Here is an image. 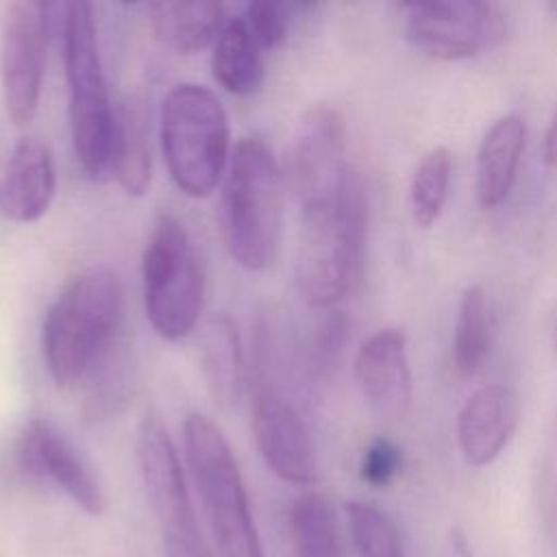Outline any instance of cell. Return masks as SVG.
Wrapping results in <instances>:
<instances>
[{"mask_svg": "<svg viewBox=\"0 0 557 557\" xmlns=\"http://www.w3.org/2000/svg\"><path fill=\"white\" fill-rule=\"evenodd\" d=\"M368 239V196L361 174L348 168L339 191L300 211L296 287L315 309H331L361 281Z\"/></svg>", "mask_w": 557, "mask_h": 557, "instance_id": "6da1fadb", "label": "cell"}, {"mask_svg": "<svg viewBox=\"0 0 557 557\" xmlns=\"http://www.w3.org/2000/svg\"><path fill=\"white\" fill-rule=\"evenodd\" d=\"M122 305V281L107 265L78 272L61 289L41 324V355L57 385L72 387L96 372L115 346Z\"/></svg>", "mask_w": 557, "mask_h": 557, "instance_id": "7a4b0ae2", "label": "cell"}, {"mask_svg": "<svg viewBox=\"0 0 557 557\" xmlns=\"http://www.w3.org/2000/svg\"><path fill=\"white\" fill-rule=\"evenodd\" d=\"M285 178L261 135L244 137L228 161L222 187V235L231 259L250 272L274 265L283 239Z\"/></svg>", "mask_w": 557, "mask_h": 557, "instance_id": "3957f363", "label": "cell"}, {"mask_svg": "<svg viewBox=\"0 0 557 557\" xmlns=\"http://www.w3.org/2000/svg\"><path fill=\"white\" fill-rule=\"evenodd\" d=\"M183 440L218 557H263L246 485L220 426L202 413H189Z\"/></svg>", "mask_w": 557, "mask_h": 557, "instance_id": "277c9868", "label": "cell"}, {"mask_svg": "<svg viewBox=\"0 0 557 557\" xmlns=\"http://www.w3.org/2000/svg\"><path fill=\"white\" fill-rule=\"evenodd\" d=\"M159 139L174 185L191 196H209L228 170V117L220 98L196 83L168 91L161 104Z\"/></svg>", "mask_w": 557, "mask_h": 557, "instance_id": "5b68a950", "label": "cell"}, {"mask_svg": "<svg viewBox=\"0 0 557 557\" xmlns=\"http://www.w3.org/2000/svg\"><path fill=\"white\" fill-rule=\"evenodd\" d=\"M63 59L72 148L83 172L102 178L109 172L115 104L109 98L94 11L87 2L63 7Z\"/></svg>", "mask_w": 557, "mask_h": 557, "instance_id": "8992f818", "label": "cell"}, {"mask_svg": "<svg viewBox=\"0 0 557 557\" xmlns=\"http://www.w3.org/2000/svg\"><path fill=\"white\" fill-rule=\"evenodd\" d=\"M146 318L163 339L187 337L202 311L205 274L183 222L157 215L141 257Z\"/></svg>", "mask_w": 557, "mask_h": 557, "instance_id": "52a82bcc", "label": "cell"}, {"mask_svg": "<svg viewBox=\"0 0 557 557\" xmlns=\"http://www.w3.org/2000/svg\"><path fill=\"white\" fill-rule=\"evenodd\" d=\"M135 450L165 557H213L198 524L176 446L161 416L152 409L139 420Z\"/></svg>", "mask_w": 557, "mask_h": 557, "instance_id": "ba28073f", "label": "cell"}, {"mask_svg": "<svg viewBox=\"0 0 557 557\" xmlns=\"http://www.w3.org/2000/svg\"><path fill=\"white\" fill-rule=\"evenodd\" d=\"M50 22V4L46 2L20 0L7 7L0 37V76L4 109L15 126H26L37 115Z\"/></svg>", "mask_w": 557, "mask_h": 557, "instance_id": "9c48e42d", "label": "cell"}, {"mask_svg": "<svg viewBox=\"0 0 557 557\" xmlns=\"http://www.w3.org/2000/svg\"><path fill=\"white\" fill-rule=\"evenodd\" d=\"M405 37L426 57L463 61L494 46L503 33L500 11L481 0L405 2Z\"/></svg>", "mask_w": 557, "mask_h": 557, "instance_id": "30bf717a", "label": "cell"}, {"mask_svg": "<svg viewBox=\"0 0 557 557\" xmlns=\"http://www.w3.org/2000/svg\"><path fill=\"white\" fill-rule=\"evenodd\" d=\"M346 128L342 115L329 104L307 109L289 139L283 178L300 211L333 198L348 172L344 161Z\"/></svg>", "mask_w": 557, "mask_h": 557, "instance_id": "8fae6325", "label": "cell"}, {"mask_svg": "<svg viewBox=\"0 0 557 557\" xmlns=\"http://www.w3.org/2000/svg\"><path fill=\"white\" fill-rule=\"evenodd\" d=\"M20 459L30 474L63 490L85 513L102 516L107 511V494L96 470L54 422L33 418L24 426Z\"/></svg>", "mask_w": 557, "mask_h": 557, "instance_id": "7c38bea8", "label": "cell"}, {"mask_svg": "<svg viewBox=\"0 0 557 557\" xmlns=\"http://www.w3.org/2000/svg\"><path fill=\"white\" fill-rule=\"evenodd\" d=\"M252 435L265 466L278 479L294 485L315 481L318 461L309 429L300 411L270 385L255 394Z\"/></svg>", "mask_w": 557, "mask_h": 557, "instance_id": "4fadbf2b", "label": "cell"}, {"mask_svg": "<svg viewBox=\"0 0 557 557\" xmlns=\"http://www.w3.org/2000/svg\"><path fill=\"white\" fill-rule=\"evenodd\" d=\"M355 381L372 413L403 418L411 405V368L407 335L400 329L372 333L355 355Z\"/></svg>", "mask_w": 557, "mask_h": 557, "instance_id": "5bb4252c", "label": "cell"}, {"mask_svg": "<svg viewBox=\"0 0 557 557\" xmlns=\"http://www.w3.org/2000/svg\"><path fill=\"white\" fill-rule=\"evenodd\" d=\"M520 422V398L509 385H485L466 398L457 416V442L468 466H490Z\"/></svg>", "mask_w": 557, "mask_h": 557, "instance_id": "9a60e30c", "label": "cell"}, {"mask_svg": "<svg viewBox=\"0 0 557 557\" xmlns=\"http://www.w3.org/2000/svg\"><path fill=\"white\" fill-rule=\"evenodd\" d=\"M57 194V165L50 146L39 137H22L0 174V215L30 224L46 215Z\"/></svg>", "mask_w": 557, "mask_h": 557, "instance_id": "2e32d148", "label": "cell"}, {"mask_svg": "<svg viewBox=\"0 0 557 557\" xmlns=\"http://www.w3.org/2000/svg\"><path fill=\"white\" fill-rule=\"evenodd\" d=\"M527 144V124L520 115L498 117L483 135L476 152V200L494 209L507 200Z\"/></svg>", "mask_w": 557, "mask_h": 557, "instance_id": "e0dca14e", "label": "cell"}, {"mask_svg": "<svg viewBox=\"0 0 557 557\" xmlns=\"http://www.w3.org/2000/svg\"><path fill=\"white\" fill-rule=\"evenodd\" d=\"M109 172L128 196H144L150 187V126L146 107L139 98H126L115 104Z\"/></svg>", "mask_w": 557, "mask_h": 557, "instance_id": "ac0fdd59", "label": "cell"}, {"mask_svg": "<svg viewBox=\"0 0 557 557\" xmlns=\"http://www.w3.org/2000/svg\"><path fill=\"white\" fill-rule=\"evenodd\" d=\"M220 2H154L150 22L157 39L176 54H196L215 44L222 30Z\"/></svg>", "mask_w": 557, "mask_h": 557, "instance_id": "d6986e66", "label": "cell"}, {"mask_svg": "<svg viewBox=\"0 0 557 557\" xmlns=\"http://www.w3.org/2000/svg\"><path fill=\"white\" fill-rule=\"evenodd\" d=\"M211 70L215 81L235 96H250L261 87L265 76L263 48L255 41L242 15L222 26L213 44Z\"/></svg>", "mask_w": 557, "mask_h": 557, "instance_id": "ffe728a7", "label": "cell"}, {"mask_svg": "<svg viewBox=\"0 0 557 557\" xmlns=\"http://www.w3.org/2000/svg\"><path fill=\"white\" fill-rule=\"evenodd\" d=\"M200 363L215 403L231 407L242 396L244 361L239 335L228 315H213L200 337Z\"/></svg>", "mask_w": 557, "mask_h": 557, "instance_id": "44dd1931", "label": "cell"}, {"mask_svg": "<svg viewBox=\"0 0 557 557\" xmlns=\"http://www.w3.org/2000/svg\"><path fill=\"white\" fill-rule=\"evenodd\" d=\"M289 529L296 557H346L337 518L324 496H298L289 509Z\"/></svg>", "mask_w": 557, "mask_h": 557, "instance_id": "7402d4cb", "label": "cell"}, {"mask_svg": "<svg viewBox=\"0 0 557 557\" xmlns=\"http://www.w3.org/2000/svg\"><path fill=\"white\" fill-rule=\"evenodd\" d=\"M490 350V305L483 285L463 289L453 326V363L459 374H474Z\"/></svg>", "mask_w": 557, "mask_h": 557, "instance_id": "603a6c76", "label": "cell"}, {"mask_svg": "<svg viewBox=\"0 0 557 557\" xmlns=\"http://www.w3.org/2000/svg\"><path fill=\"white\" fill-rule=\"evenodd\" d=\"M450 154L446 148H431L418 163L409 185V209L416 226L431 228L446 205L450 187Z\"/></svg>", "mask_w": 557, "mask_h": 557, "instance_id": "cb8c5ba5", "label": "cell"}, {"mask_svg": "<svg viewBox=\"0 0 557 557\" xmlns=\"http://www.w3.org/2000/svg\"><path fill=\"white\" fill-rule=\"evenodd\" d=\"M346 516L352 544L361 557H407L403 537L383 509L350 500L346 503Z\"/></svg>", "mask_w": 557, "mask_h": 557, "instance_id": "d4e9b609", "label": "cell"}, {"mask_svg": "<svg viewBox=\"0 0 557 557\" xmlns=\"http://www.w3.org/2000/svg\"><path fill=\"white\" fill-rule=\"evenodd\" d=\"M305 7L307 4L259 0V2H250L242 17H244L248 30L252 33L255 41L265 52V50H274L285 44L287 33L294 22V13L302 11Z\"/></svg>", "mask_w": 557, "mask_h": 557, "instance_id": "484cf974", "label": "cell"}, {"mask_svg": "<svg viewBox=\"0 0 557 557\" xmlns=\"http://www.w3.org/2000/svg\"><path fill=\"white\" fill-rule=\"evenodd\" d=\"M403 466V453L400 448L387 440V437H374L361 457L359 474L361 481L372 487H385L389 485Z\"/></svg>", "mask_w": 557, "mask_h": 557, "instance_id": "4316f807", "label": "cell"}, {"mask_svg": "<svg viewBox=\"0 0 557 557\" xmlns=\"http://www.w3.org/2000/svg\"><path fill=\"white\" fill-rule=\"evenodd\" d=\"M346 339V320L339 311H329L315 326L311 342V366L315 372H329L335 368Z\"/></svg>", "mask_w": 557, "mask_h": 557, "instance_id": "83f0119b", "label": "cell"}, {"mask_svg": "<svg viewBox=\"0 0 557 557\" xmlns=\"http://www.w3.org/2000/svg\"><path fill=\"white\" fill-rule=\"evenodd\" d=\"M544 161L548 165H557V111L544 133Z\"/></svg>", "mask_w": 557, "mask_h": 557, "instance_id": "f1b7e54d", "label": "cell"}, {"mask_svg": "<svg viewBox=\"0 0 557 557\" xmlns=\"http://www.w3.org/2000/svg\"><path fill=\"white\" fill-rule=\"evenodd\" d=\"M446 557H472V550L468 546V540L463 537L461 531H453L448 537V548Z\"/></svg>", "mask_w": 557, "mask_h": 557, "instance_id": "f546056e", "label": "cell"}, {"mask_svg": "<svg viewBox=\"0 0 557 557\" xmlns=\"http://www.w3.org/2000/svg\"><path fill=\"white\" fill-rule=\"evenodd\" d=\"M553 9H555V11H557V2H553Z\"/></svg>", "mask_w": 557, "mask_h": 557, "instance_id": "4dcf8cb0", "label": "cell"}]
</instances>
